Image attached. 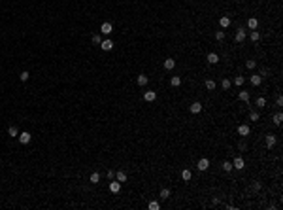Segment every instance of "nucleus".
<instances>
[{"mask_svg": "<svg viewBox=\"0 0 283 210\" xmlns=\"http://www.w3.org/2000/svg\"><path fill=\"white\" fill-rule=\"evenodd\" d=\"M100 32H102V34H106V36H108V34H112V32H113L112 23H108V21H106V23H102V25H100Z\"/></svg>", "mask_w": 283, "mask_h": 210, "instance_id": "obj_1", "label": "nucleus"}, {"mask_svg": "<svg viewBox=\"0 0 283 210\" xmlns=\"http://www.w3.org/2000/svg\"><path fill=\"white\" fill-rule=\"evenodd\" d=\"M100 47H102L104 51H112V49H113V42L106 38V40H104V42H100Z\"/></svg>", "mask_w": 283, "mask_h": 210, "instance_id": "obj_2", "label": "nucleus"}, {"mask_svg": "<svg viewBox=\"0 0 283 210\" xmlns=\"http://www.w3.org/2000/svg\"><path fill=\"white\" fill-rule=\"evenodd\" d=\"M208 167H210V161L204 157V159H200L198 161V165H196V169L198 170H208Z\"/></svg>", "mask_w": 283, "mask_h": 210, "instance_id": "obj_3", "label": "nucleus"}, {"mask_svg": "<svg viewBox=\"0 0 283 210\" xmlns=\"http://www.w3.org/2000/svg\"><path fill=\"white\" fill-rule=\"evenodd\" d=\"M189 110H191L193 114H200V112H202V104H200V102H193V104L189 106Z\"/></svg>", "mask_w": 283, "mask_h": 210, "instance_id": "obj_4", "label": "nucleus"}, {"mask_svg": "<svg viewBox=\"0 0 283 210\" xmlns=\"http://www.w3.org/2000/svg\"><path fill=\"white\" fill-rule=\"evenodd\" d=\"M232 167H234V169H238V170H242L243 167H245V163H243L242 157H236V159H234V163H232Z\"/></svg>", "mask_w": 283, "mask_h": 210, "instance_id": "obj_5", "label": "nucleus"}, {"mask_svg": "<svg viewBox=\"0 0 283 210\" xmlns=\"http://www.w3.org/2000/svg\"><path fill=\"white\" fill-rule=\"evenodd\" d=\"M238 134L240 136H247V134H249V125H240L238 127Z\"/></svg>", "mask_w": 283, "mask_h": 210, "instance_id": "obj_6", "label": "nucleus"}, {"mask_svg": "<svg viewBox=\"0 0 283 210\" xmlns=\"http://www.w3.org/2000/svg\"><path fill=\"white\" fill-rule=\"evenodd\" d=\"M144 99H145V101H147V102H153V101H155V99H157V93H155V91H145Z\"/></svg>", "mask_w": 283, "mask_h": 210, "instance_id": "obj_7", "label": "nucleus"}, {"mask_svg": "<svg viewBox=\"0 0 283 210\" xmlns=\"http://www.w3.org/2000/svg\"><path fill=\"white\" fill-rule=\"evenodd\" d=\"M19 140H21V144H28V142H30V132H21V134H19Z\"/></svg>", "mask_w": 283, "mask_h": 210, "instance_id": "obj_8", "label": "nucleus"}, {"mask_svg": "<svg viewBox=\"0 0 283 210\" xmlns=\"http://www.w3.org/2000/svg\"><path fill=\"white\" fill-rule=\"evenodd\" d=\"M119 189H121V182H119V180H117V182H112V184H110V191H112V193H117Z\"/></svg>", "mask_w": 283, "mask_h": 210, "instance_id": "obj_9", "label": "nucleus"}, {"mask_svg": "<svg viewBox=\"0 0 283 210\" xmlns=\"http://www.w3.org/2000/svg\"><path fill=\"white\" fill-rule=\"evenodd\" d=\"M136 82H138V85H140V87L147 85V76H145V74H140V76H138V80H136Z\"/></svg>", "mask_w": 283, "mask_h": 210, "instance_id": "obj_10", "label": "nucleus"}, {"mask_svg": "<svg viewBox=\"0 0 283 210\" xmlns=\"http://www.w3.org/2000/svg\"><path fill=\"white\" fill-rule=\"evenodd\" d=\"M247 27L251 28V30H255L257 27H259V21H257V17H251L249 21H247Z\"/></svg>", "mask_w": 283, "mask_h": 210, "instance_id": "obj_11", "label": "nucleus"}, {"mask_svg": "<svg viewBox=\"0 0 283 210\" xmlns=\"http://www.w3.org/2000/svg\"><path fill=\"white\" fill-rule=\"evenodd\" d=\"M208 61H210L211 64H217V63H219V55H217V53H210V55H208Z\"/></svg>", "mask_w": 283, "mask_h": 210, "instance_id": "obj_12", "label": "nucleus"}, {"mask_svg": "<svg viewBox=\"0 0 283 210\" xmlns=\"http://www.w3.org/2000/svg\"><path fill=\"white\" fill-rule=\"evenodd\" d=\"M261 82H262V76H259V74H253L251 76V83L253 85H261Z\"/></svg>", "mask_w": 283, "mask_h": 210, "instance_id": "obj_13", "label": "nucleus"}, {"mask_svg": "<svg viewBox=\"0 0 283 210\" xmlns=\"http://www.w3.org/2000/svg\"><path fill=\"white\" fill-rule=\"evenodd\" d=\"M219 25H221L223 28H229V27H230V19H229V17H221V19H219Z\"/></svg>", "mask_w": 283, "mask_h": 210, "instance_id": "obj_14", "label": "nucleus"}, {"mask_svg": "<svg viewBox=\"0 0 283 210\" xmlns=\"http://www.w3.org/2000/svg\"><path fill=\"white\" fill-rule=\"evenodd\" d=\"M174 66H175V61L174 59H166V61H164V68H166V70H172Z\"/></svg>", "mask_w": 283, "mask_h": 210, "instance_id": "obj_15", "label": "nucleus"}, {"mask_svg": "<svg viewBox=\"0 0 283 210\" xmlns=\"http://www.w3.org/2000/svg\"><path fill=\"white\" fill-rule=\"evenodd\" d=\"M274 144H276V136H274V134H268V136H266V146L272 148Z\"/></svg>", "mask_w": 283, "mask_h": 210, "instance_id": "obj_16", "label": "nucleus"}, {"mask_svg": "<svg viewBox=\"0 0 283 210\" xmlns=\"http://www.w3.org/2000/svg\"><path fill=\"white\" fill-rule=\"evenodd\" d=\"M243 40H245V30L240 28V30L236 32V42H243Z\"/></svg>", "mask_w": 283, "mask_h": 210, "instance_id": "obj_17", "label": "nucleus"}, {"mask_svg": "<svg viewBox=\"0 0 283 210\" xmlns=\"http://www.w3.org/2000/svg\"><path fill=\"white\" fill-rule=\"evenodd\" d=\"M240 101H242V102H249V93H247V91H240Z\"/></svg>", "mask_w": 283, "mask_h": 210, "instance_id": "obj_18", "label": "nucleus"}, {"mask_svg": "<svg viewBox=\"0 0 283 210\" xmlns=\"http://www.w3.org/2000/svg\"><path fill=\"white\" fill-rule=\"evenodd\" d=\"M170 83H172V87H179L181 85V78L179 76H174V78L170 80Z\"/></svg>", "mask_w": 283, "mask_h": 210, "instance_id": "obj_19", "label": "nucleus"}, {"mask_svg": "<svg viewBox=\"0 0 283 210\" xmlns=\"http://www.w3.org/2000/svg\"><path fill=\"white\" fill-rule=\"evenodd\" d=\"M191 176H193V174H191V170H187V169L181 170V178H183L185 182H189V180H191Z\"/></svg>", "mask_w": 283, "mask_h": 210, "instance_id": "obj_20", "label": "nucleus"}, {"mask_svg": "<svg viewBox=\"0 0 283 210\" xmlns=\"http://www.w3.org/2000/svg\"><path fill=\"white\" fill-rule=\"evenodd\" d=\"M115 178H117V180H119V182H121V184H123V182H126V174H125V172H123V170H119V172H117V174H115Z\"/></svg>", "mask_w": 283, "mask_h": 210, "instance_id": "obj_21", "label": "nucleus"}, {"mask_svg": "<svg viewBox=\"0 0 283 210\" xmlns=\"http://www.w3.org/2000/svg\"><path fill=\"white\" fill-rule=\"evenodd\" d=\"M100 182V174L98 172H93L91 174V184H98Z\"/></svg>", "mask_w": 283, "mask_h": 210, "instance_id": "obj_22", "label": "nucleus"}, {"mask_svg": "<svg viewBox=\"0 0 283 210\" xmlns=\"http://www.w3.org/2000/svg\"><path fill=\"white\" fill-rule=\"evenodd\" d=\"M206 89L208 91H213V89H215V82H213V80H208L206 82Z\"/></svg>", "mask_w": 283, "mask_h": 210, "instance_id": "obj_23", "label": "nucleus"}, {"mask_svg": "<svg viewBox=\"0 0 283 210\" xmlns=\"http://www.w3.org/2000/svg\"><path fill=\"white\" fill-rule=\"evenodd\" d=\"M8 132H9V136H19L17 127H9V129H8Z\"/></svg>", "mask_w": 283, "mask_h": 210, "instance_id": "obj_24", "label": "nucleus"}, {"mask_svg": "<svg viewBox=\"0 0 283 210\" xmlns=\"http://www.w3.org/2000/svg\"><path fill=\"white\" fill-rule=\"evenodd\" d=\"M243 82H245L243 76H236V78H234V83H236V85H243Z\"/></svg>", "mask_w": 283, "mask_h": 210, "instance_id": "obj_25", "label": "nucleus"}, {"mask_svg": "<svg viewBox=\"0 0 283 210\" xmlns=\"http://www.w3.org/2000/svg\"><path fill=\"white\" fill-rule=\"evenodd\" d=\"M223 169H225L227 172H230V170H232L234 167H232V163H230V161H225V163H223Z\"/></svg>", "mask_w": 283, "mask_h": 210, "instance_id": "obj_26", "label": "nucleus"}, {"mask_svg": "<svg viewBox=\"0 0 283 210\" xmlns=\"http://www.w3.org/2000/svg\"><path fill=\"white\" fill-rule=\"evenodd\" d=\"M259 38H261V34H259V30H257V28H255V30H251V40H253V42H257Z\"/></svg>", "mask_w": 283, "mask_h": 210, "instance_id": "obj_27", "label": "nucleus"}, {"mask_svg": "<svg viewBox=\"0 0 283 210\" xmlns=\"http://www.w3.org/2000/svg\"><path fill=\"white\" fill-rule=\"evenodd\" d=\"M159 208H161V205H159L157 201H151V203H149V210H159Z\"/></svg>", "mask_w": 283, "mask_h": 210, "instance_id": "obj_28", "label": "nucleus"}, {"mask_svg": "<svg viewBox=\"0 0 283 210\" xmlns=\"http://www.w3.org/2000/svg\"><path fill=\"white\" fill-rule=\"evenodd\" d=\"M19 78H21V80H23V82H27V80H28V78H30V74H28V72H27V70H23V72H21V74H19Z\"/></svg>", "mask_w": 283, "mask_h": 210, "instance_id": "obj_29", "label": "nucleus"}, {"mask_svg": "<svg viewBox=\"0 0 283 210\" xmlns=\"http://www.w3.org/2000/svg\"><path fill=\"white\" fill-rule=\"evenodd\" d=\"M264 104H266V99H264V97H259V99H257V106H259V108H262Z\"/></svg>", "mask_w": 283, "mask_h": 210, "instance_id": "obj_30", "label": "nucleus"}, {"mask_svg": "<svg viewBox=\"0 0 283 210\" xmlns=\"http://www.w3.org/2000/svg\"><path fill=\"white\" fill-rule=\"evenodd\" d=\"M281 119H283V115H281V114L278 112V114L274 115V123H276V125H279V123H281Z\"/></svg>", "mask_w": 283, "mask_h": 210, "instance_id": "obj_31", "label": "nucleus"}, {"mask_svg": "<svg viewBox=\"0 0 283 210\" xmlns=\"http://www.w3.org/2000/svg\"><path fill=\"white\" fill-rule=\"evenodd\" d=\"M223 38H225V32H223V30H217V32H215V40H219V42H221Z\"/></svg>", "mask_w": 283, "mask_h": 210, "instance_id": "obj_32", "label": "nucleus"}, {"mask_svg": "<svg viewBox=\"0 0 283 210\" xmlns=\"http://www.w3.org/2000/svg\"><path fill=\"white\" fill-rule=\"evenodd\" d=\"M221 85H223V89H229V87L232 85V82H230V80H223V83H221Z\"/></svg>", "mask_w": 283, "mask_h": 210, "instance_id": "obj_33", "label": "nucleus"}, {"mask_svg": "<svg viewBox=\"0 0 283 210\" xmlns=\"http://www.w3.org/2000/svg\"><path fill=\"white\" fill-rule=\"evenodd\" d=\"M161 197H162V199H168V197H170V191H168V189H162V191H161Z\"/></svg>", "mask_w": 283, "mask_h": 210, "instance_id": "obj_34", "label": "nucleus"}, {"mask_svg": "<svg viewBox=\"0 0 283 210\" xmlns=\"http://www.w3.org/2000/svg\"><path fill=\"white\" fill-rule=\"evenodd\" d=\"M249 119H251V121H259V114H257V112H251Z\"/></svg>", "mask_w": 283, "mask_h": 210, "instance_id": "obj_35", "label": "nucleus"}, {"mask_svg": "<svg viewBox=\"0 0 283 210\" xmlns=\"http://www.w3.org/2000/svg\"><path fill=\"white\" fill-rule=\"evenodd\" d=\"M91 40H93V44H100V42H102V40H100V36H98V34H94V36L91 38Z\"/></svg>", "mask_w": 283, "mask_h": 210, "instance_id": "obj_36", "label": "nucleus"}, {"mask_svg": "<svg viewBox=\"0 0 283 210\" xmlns=\"http://www.w3.org/2000/svg\"><path fill=\"white\" fill-rule=\"evenodd\" d=\"M255 66H257L255 61H247V68H255Z\"/></svg>", "mask_w": 283, "mask_h": 210, "instance_id": "obj_37", "label": "nucleus"}, {"mask_svg": "<svg viewBox=\"0 0 283 210\" xmlns=\"http://www.w3.org/2000/svg\"><path fill=\"white\" fill-rule=\"evenodd\" d=\"M276 102H278V106H281V104H283V99H281V97H278V99H276Z\"/></svg>", "mask_w": 283, "mask_h": 210, "instance_id": "obj_38", "label": "nucleus"}]
</instances>
